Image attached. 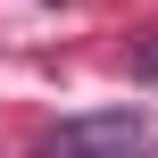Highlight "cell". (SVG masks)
I'll list each match as a JSON object with an SVG mask.
<instances>
[{
	"instance_id": "6da1fadb",
	"label": "cell",
	"mask_w": 158,
	"mask_h": 158,
	"mask_svg": "<svg viewBox=\"0 0 158 158\" xmlns=\"http://www.w3.org/2000/svg\"><path fill=\"white\" fill-rule=\"evenodd\" d=\"M142 142H150L142 108H100V117H67L42 142V158H142Z\"/></svg>"
},
{
	"instance_id": "7a4b0ae2",
	"label": "cell",
	"mask_w": 158,
	"mask_h": 158,
	"mask_svg": "<svg viewBox=\"0 0 158 158\" xmlns=\"http://www.w3.org/2000/svg\"><path fill=\"white\" fill-rule=\"evenodd\" d=\"M133 67H142V75H150V83H158V33H150V42H142V50H133Z\"/></svg>"
}]
</instances>
